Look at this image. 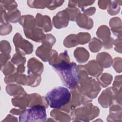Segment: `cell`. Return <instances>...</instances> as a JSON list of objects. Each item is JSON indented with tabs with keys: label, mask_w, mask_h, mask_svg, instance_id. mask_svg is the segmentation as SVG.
Returning <instances> with one entry per match:
<instances>
[{
	"label": "cell",
	"mask_w": 122,
	"mask_h": 122,
	"mask_svg": "<svg viewBox=\"0 0 122 122\" xmlns=\"http://www.w3.org/2000/svg\"><path fill=\"white\" fill-rule=\"evenodd\" d=\"M51 65L61 78L63 84L69 89L75 88L80 77L78 66L74 62H70L67 51H65L56 58Z\"/></svg>",
	"instance_id": "obj_1"
},
{
	"label": "cell",
	"mask_w": 122,
	"mask_h": 122,
	"mask_svg": "<svg viewBox=\"0 0 122 122\" xmlns=\"http://www.w3.org/2000/svg\"><path fill=\"white\" fill-rule=\"evenodd\" d=\"M45 99L51 108L61 109L70 102L71 93L67 88L58 86L50 90L46 94Z\"/></svg>",
	"instance_id": "obj_2"
},
{
	"label": "cell",
	"mask_w": 122,
	"mask_h": 122,
	"mask_svg": "<svg viewBox=\"0 0 122 122\" xmlns=\"http://www.w3.org/2000/svg\"><path fill=\"white\" fill-rule=\"evenodd\" d=\"M24 29L25 36L36 42H42L46 38V35L36 24L34 18L30 15L22 16L19 21Z\"/></svg>",
	"instance_id": "obj_3"
},
{
	"label": "cell",
	"mask_w": 122,
	"mask_h": 122,
	"mask_svg": "<svg viewBox=\"0 0 122 122\" xmlns=\"http://www.w3.org/2000/svg\"><path fill=\"white\" fill-rule=\"evenodd\" d=\"M80 79L76 87L79 92L89 99L96 98L101 90L99 84L92 78L88 77V75H79Z\"/></svg>",
	"instance_id": "obj_4"
},
{
	"label": "cell",
	"mask_w": 122,
	"mask_h": 122,
	"mask_svg": "<svg viewBox=\"0 0 122 122\" xmlns=\"http://www.w3.org/2000/svg\"><path fill=\"white\" fill-rule=\"evenodd\" d=\"M19 122H45L47 115L46 107L38 104L25 109L19 116Z\"/></svg>",
	"instance_id": "obj_5"
},
{
	"label": "cell",
	"mask_w": 122,
	"mask_h": 122,
	"mask_svg": "<svg viewBox=\"0 0 122 122\" xmlns=\"http://www.w3.org/2000/svg\"><path fill=\"white\" fill-rule=\"evenodd\" d=\"M100 110L97 106L89 103L76 109L71 112V117L73 121H90L98 116Z\"/></svg>",
	"instance_id": "obj_6"
},
{
	"label": "cell",
	"mask_w": 122,
	"mask_h": 122,
	"mask_svg": "<svg viewBox=\"0 0 122 122\" xmlns=\"http://www.w3.org/2000/svg\"><path fill=\"white\" fill-rule=\"evenodd\" d=\"M42 42V44L37 48L36 55L43 61H47L51 51V47L55 43V38L53 35L47 34Z\"/></svg>",
	"instance_id": "obj_7"
},
{
	"label": "cell",
	"mask_w": 122,
	"mask_h": 122,
	"mask_svg": "<svg viewBox=\"0 0 122 122\" xmlns=\"http://www.w3.org/2000/svg\"><path fill=\"white\" fill-rule=\"evenodd\" d=\"M17 53L22 55L31 54L33 51V45L28 41L23 39L19 33H17L13 38Z\"/></svg>",
	"instance_id": "obj_8"
},
{
	"label": "cell",
	"mask_w": 122,
	"mask_h": 122,
	"mask_svg": "<svg viewBox=\"0 0 122 122\" xmlns=\"http://www.w3.org/2000/svg\"><path fill=\"white\" fill-rule=\"evenodd\" d=\"M116 91L112 87H109L102 92L99 97L98 102L102 107H109L113 103V101H116L118 102Z\"/></svg>",
	"instance_id": "obj_9"
},
{
	"label": "cell",
	"mask_w": 122,
	"mask_h": 122,
	"mask_svg": "<svg viewBox=\"0 0 122 122\" xmlns=\"http://www.w3.org/2000/svg\"><path fill=\"white\" fill-rule=\"evenodd\" d=\"M110 32L108 27L103 25L99 28L96 34L97 36L102 41V44L105 49L112 48L113 40L110 38Z\"/></svg>",
	"instance_id": "obj_10"
},
{
	"label": "cell",
	"mask_w": 122,
	"mask_h": 122,
	"mask_svg": "<svg viewBox=\"0 0 122 122\" xmlns=\"http://www.w3.org/2000/svg\"><path fill=\"white\" fill-rule=\"evenodd\" d=\"M70 16L66 10L58 12L53 17V24L57 29L66 27L68 26Z\"/></svg>",
	"instance_id": "obj_11"
},
{
	"label": "cell",
	"mask_w": 122,
	"mask_h": 122,
	"mask_svg": "<svg viewBox=\"0 0 122 122\" xmlns=\"http://www.w3.org/2000/svg\"><path fill=\"white\" fill-rule=\"evenodd\" d=\"M28 68V75L40 76L43 70L42 63L34 58L30 59L29 60Z\"/></svg>",
	"instance_id": "obj_12"
},
{
	"label": "cell",
	"mask_w": 122,
	"mask_h": 122,
	"mask_svg": "<svg viewBox=\"0 0 122 122\" xmlns=\"http://www.w3.org/2000/svg\"><path fill=\"white\" fill-rule=\"evenodd\" d=\"M81 66L84 69L83 70L86 71L90 75L93 77H98L101 74L103 71L102 67L98 62H96L94 60L91 61L84 66Z\"/></svg>",
	"instance_id": "obj_13"
},
{
	"label": "cell",
	"mask_w": 122,
	"mask_h": 122,
	"mask_svg": "<svg viewBox=\"0 0 122 122\" xmlns=\"http://www.w3.org/2000/svg\"><path fill=\"white\" fill-rule=\"evenodd\" d=\"M36 18V24L38 27L45 32H48L51 30L52 25L50 18L48 16H42L41 14L37 13Z\"/></svg>",
	"instance_id": "obj_14"
},
{
	"label": "cell",
	"mask_w": 122,
	"mask_h": 122,
	"mask_svg": "<svg viewBox=\"0 0 122 122\" xmlns=\"http://www.w3.org/2000/svg\"><path fill=\"white\" fill-rule=\"evenodd\" d=\"M121 107L118 105H114L110 108V114L107 118V121H121L122 119Z\"/></svg>",
	"instance_id": "obj_15"
},
{
	"label": "cell",
	"mask_w": 122,
	"mask_h": 122,
	"mask_svg": "<svg viewBox=\"0 0 122 122\" xmlns=\"http://www.w3.org/2000/svg\"><path fill=\"white\" fill-rule=\"evenodd\" d=\"M74 55L75 59L79 63H84L86 62L89 59V52L83 48H78L74 52Z\"/></svg>",
	"instance_id": "obj_16"
},
{
	"label": "cell",
	"mask_w": 122,
	"mask_h": 122,
	"mask_svg": "<svg viewBox=\"0 0 122 122\" xmlns=\"http://www.w3.org/2000/svg\"><path fill=\"white\" fill-rule=\"evenodd\" d=\"M51 116L54 118L57 121L60 122H70L71 119L69 115L64 113L60 110H53L51 112Z\"/></svg>",
	"instance_id": "obj_17"
},
{
	"label": "cell",
	"mask_w": 122,
	"mask_h": 122,
	"mask_svg": "<svg viewBox=\"0 0 122 122\" xmlns=\"http://www.w3.org/2000/svg\"><path fill=\"white\" fill-rule=\"evenodd\" d=\"M79 44L77 36L71 34L66 38L64 41V45L67 48L74 47Z\"/></svg>",
	"instance_id": "obj_18"
},
{
	"label": "cell",
	"mask_w": 122,
	"mask_h": 122,
	"mask_svg": "<svg viewBox=\"0 0 122 122\" xmlns=\"http://www.w3.org/2000/svg\"><path fill=\"white\" fill-rule=\"evenodd\" d=\"M22 55L19 53H16L13 56L11 60V61L14 64L17 66V67L24 65L25 63L26 59L24 57L22 56Z\"/></svg>",
	"instance_id": "obj_19"
},
{
	"label": "cell",
	"mask_w": 122,
	"mask_h": 122,
	"mask_svg": "<svg viewBox=\"0 0 122 122\" xmlns=\"http://www.w3.org/2000/svg\"><path fill=\"white\" fill-rule=\"evenodd\" d=\"M102 45V42L96 38H93L89 44V48L92 52H97L101 49Z\"/></svg>",
	"instance_id": "obj_20"
},
{
	"label": "cell",
	"mask_w": 122,
	"mask_h": 122,
	"mask_svg": "<svg viewBox=\"0 0 122 122\" xmlns=\"http://www.w3.org/2000/svg\"><path fill=\"white\" fill-rule=\"evenodd\" d=\"M3 74L5 75L9 76L10 74H13L14 72H17V69L15 68L13 65L11 64L10 62L7 63L4 66L3 68H1Z\"/></svg>",
	"instance_id": "obj_21"
},
{
	"label": "cell",
	"mask_w": 122,
	"mask_h": 122,
	"mask_svg": "<svg viewBox=\"0 0 122 122\" xmlns=\"http://www.w3.org/2000/svg\"><path fill=\"white\" fill-rule=\"evenodd\" d=\"M112 79V77L111 75L108 73H104L101 78H98V81L102 87H105L110 84Z\"/></svg>",
	"instance_id": "obj_22"
},
{
	"label": "cell",
	"mask_w": 122,
	"mask_h": 122,
	"mask_svg": "<svg viewBox=\"0 0 122 122\" xmlns=\"http://www.w3.org/2000/svg\"><path fill=\"white\" fill-rule=\"evenodd\" d=\"M79 44H83L87 43L90 40V35L89 33L81 32L77 35Z\"/></svg>",
	"instance_id": "obj_23"
},
{
	"label": "cell",
	"mask_w": 122,
	"mask_h": 122,
	"mask_svg": "<svg viewBox=\"0 0 122 122\" xmlns=\"http://www.w3.org/2000/svg\"><path fill=\"white\" fill-rule=\"evenodd\" d=\"M1 43L3 45V46L1 44V46H0L1 52L3 51V53H2V54H5V55H10V53L11 50V48L8 41L4 40V41H1Z\"/></svg>",
	"instance_id": "obj_24"
},
{
	"label": "cell",
	"mask_w": 122,
	"mask_h": 122,
	"mask_svg": "<svg viewBox=\"0 0 122 122\" xmlns=\"http://www.w3.org/2000/svg\"><path fill=\"white\" fill-rule=\"evenodd\" d=\"M24 110H17L15 109H13L10 110V112L13 114H16V115H18V114H20V113L24 111Z\"/></svg>",
	"instance_id": "obj_25"
}]
</instances>
